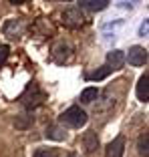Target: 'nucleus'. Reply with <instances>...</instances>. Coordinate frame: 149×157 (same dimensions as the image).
Instances as JSON below:
<instances>
[{"label": "nucleus", "instance_id": "1", "mask_svg": "<svg viewBox=\"0 0 149 157\" xmlns=\"http://www.w3.org/2000/svg\"><path fill=\"white\" fill-rule=\"evenodd\" d=\"M47 99V95L38 89V85H28L26 91L22 93V97H20V103H22L26 109H36L38 105H42V101Z\"/></svg>", "mask_w": 149, "mask_h": 157}, {"label": "nucleus", "instance_id": "2", "mask_svg": "<svg viewBox=\"0 0 149 157\" xmlns=\"http://www.w3.org/2000/svg\"><path fill=\"white\" fill-rule=\"evenodd\" d=\"M61 121H63V123H67L69 127L79 129V127L87 125L89 117H87V113H85L81 107H69V109H67V111L61 115Z\"/></svg>", "mask_w": 149, "mask_h": 157}, {"label": "nucleus", "instance_id": "3", "mask_svg": "<svg viewBox=\"0 0 149 157\" xmlns=\"http://www.w3.org/2000/svg\"><path fill=\"white\" fill-rule=\"evenodd\" d=\"M63 24H65L67 28H81L85 24V16L83 12H81V8H67L65 12H63Z\"/></svg>", "mask_w": 149, "mask_h": 157}, {"label": "nucleus", "instance_id": "4", "mask_svg": "<svg viewBox=\"0 0 149 157\" xmlns=\"http://www.w3.org/2000/svg\"><path fill=\"white\" fill-rule=\"evenodd\" d=\"M71 56H73V48H71L69 42H59V44H55V48H52V60H55L56 65L69 63Z\"/></svg>", "mask_w": 149, "mask_h": 157}, {"label": "nucleus", "instance_id": "5", "mask_svg": "<svg viewBox=\"0 0 149 157\" xmlns=\"http://www.w3.org/2000/svg\"><path fill=\"white\" fill-rule=\"evenodd\" d=\"M125 60H129V65H133V67H143L147 63V51L143 46H131Z\"/></svg>", "mask_w": 149, "mask_h": 157}, {"label": "nucleus", "instance_id": "6", "mask_svg": "<svg viewBox=\"0 0 149 157\" xmlns=\"http://www.w3.org/2000/svg\"><path fill=\"white\" fill-rule=\"evenodd\" d=\"M125 153V137L123 135H117L111 143L105 149V157H123Z\"/></svg>", "mask_w": 149, "mask_h": 157}, {"label": "nucleus", "instance_id": "7", "mask_svg": "<svg viewBox=\"0 0 149 157\" xmlns=\"http://www.w3.org/2000/svg\"><path fill=\"white\" fill-rule=\"evenodd\" d=\"M125 65V52L123 51H109L107 52V67L111 71H117Z\"/></svg>", "mask_w": 149, "mask_h": 157}, {"label": "nucleus", "instance_id": "8", "mask_svg": "<svg viewBox=\"0 0 149 157\" xmlns=\"http://www.w3.org/2000/svg\"><path fill=\"white\" fill-rule=\"evenodd\" d=\"M137 99H139L141 103H147L149 101V75H141L139 81H137Z\"/></svg>", "mask_w": 149, "mask_h": 157}, {"label": "nucleus", "instance_id": "9", "mask_svg": "<svg viewBox=\"0 0 149 157\" xmlns=\"http://www.w3.org/2000/svg\"><path fill=\"white\" fill-rule=\"evenodd\" d=\"M109 6L107 0H79V8L91 10V12H99V10H105Z\"/></svg>", "mask_w": 149, "mask_h": 157}, {"label": "nucleus", "instance_id": "10", "mask_svg": "<svg viewBox=\"0 0 149 157\" xmlns=\"http://www.w3.org/2000/svg\"><path fill=\"white\" fill-rule=\"evenodd\" d=\"M44 137L47 139H55V141H65L67 139V131L63 129L61 125H48L47 131H44Z\"/></svg>", "mask_w": 149, "mask_h": 157}, {"label": "nucleus", "instance_id": "11", "mask_svg": "<svg viewBox=\"0 0 149 157\" xmlns=\"http://www.w3.org/2000/svg\"><path fill=\"white\" fill-rule=\"evenodd\" d=\"M4 33L8 34L10 38H18L20 33H22V24H20L18 20H8V22L4 24Z\"/></svg>", "mask_w": 149, "mask_h": 157}, {"label": "nucleus", "instance_id": "12", "mask_svg": "<svg viewBox=\"0 0 149 157\" xmlns=\"http://www.w3.org/2000/svg\"><path fill=\"white\" fill-rule=\"evenodd\" d=\"M137 151H139L141 157H149V137H147V133L139 135V139H137Z\"/></svg>", "mask_w": 149, "mask_h": 157}, {"label": "nucleus", "instance_id": "13", "mask_svg": "<svg viewBox=\"0 0 149 157\" xmlns=\"http://www.w3.org/2000/svg\"><path fill=\"white\" fill-rule=\"evenodd\" d=\"M32 157H59V149L56 147H36Z\"/></svg>", "mask_w": 149, "mask_h": 157}, {"label": "nucleus", "instance_id": "14", "mask_svg": "<svg viewBox=\"0 0 149 157\" xmlns=\"http://www.w3.org/2000/svg\"><path fill=\"white\" fill-rule=\"evenodd\" d=\"M97 97H99V91L95 87H87L83 93H81V103H93V101H97Z\"/></svg>", "mask_w": 149, "mask_h": 157}, {"label": "nucleus", "instance_id": "15", "mask_svg": "<svg viewBox=\"0 0 149 157\" xmlns=\"http://www.w3.org/2000/svg\"><path fill=\"white\" fill-rule=\"evenodd\" d=\"M111 73H113V71L109 69L107 65H105V67H101L99 71H95V73L87 75V78H89V81H103V78H105V77H109Z\"/></svg>", "mask_w": 149, "mask_h": 157}, {"label": "nucleus", "instance_id": "16", "mask_svg": "<svg viewBox=\"0 0 149 157\" xmlns=\"http://www.w3.org/2000/svg\"><path fill=\"white\" fill-rule=\"evenodd\" d=\"M85 145H87V151H91V153H93L95 149H97V145H99V139H97V135H95L93 131H89V133H85Z\"/></svg>", "mask_w": 149, "mask_h": 157}, {"label": "nucleus", "instance_id": "17", "mask_svg": "<svg viewBox=\"0 0 149 157\" xmlns=\"http://www.w3.org/2000/svg\"><path fill=\"white\" fill-rule=\"evenodd\" d=\"M32 117H28V115H22V117H16V121H14V125H16V129H26L28 125L32 123Z\"/></svg>", "mask_w": 149, "mask_h": 157}, {"label": "nucleus", "instance_id": "18", "mask_svg": "<svg viewBox=\"0 0 149 157\" xmlns=\"http://www.w3.org/2000/svg\"><path fill=\"white\" fill-rule=\"evenodd\" d=\"M8 52H10V48H8L6 44L0 46V67H2V65L6 63V59H8Z\"/></svg>", "mask_w": 149, "mask_h": 157}, {"label": "nucleus", "instance_id": "19", "mask_svg": "<svg viewBox=\"0 0 149 157\" xmlns=\"http://www.w3.org/2000/svg\"><path fill=\"white\" fill-rule=\"evenodd\" d=\"M139 33H141V34H147V20L141 24V30H139Z\"/></svg>", "mask_w": 149, "mask_h": 157}, {"label": "nucleus", "instance_id": "20", "mask_svg": "<svg viewBox=\"0 0 149 157\" xmlns=\"http://www.w3.org/2000/svg\"><path fill=\"white\" fill-rule=\"evenodd\" d=\"M26 0H10V4H24Z\"/></svg>", "mask_w": 149, "mask_h": 157}, {"label": "nucleus", "instance_id": "21", "mask_svg": "<svg viewBox=\"0 0 149 157\" xmlns=\"http://www.w3.org/2000/svg\"><path fill=\"white\" fill-rule=\"evenodd\" d=\"M67 157H81V155H79V153H74V151H73V153H69Z\"/></svg>", "mask_w": 149, "mask_h": 157}]
</instances>
